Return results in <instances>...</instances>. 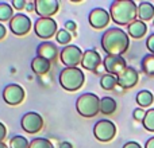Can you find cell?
Masks as SVG:
<instances>
[{"label": "cell", "mask_w": 154, "mask_h": 148, "mask_svg": "<svg viewBox=\"0 0 154 148\" xmlns=\"http://www.w3.org/2000/svg\"><path fill=\"white\" fill-rule=\"evenodd\" d=\"M123 148H142L141 144L137 143V141H127V143L123 146Z\"/></svg>", "instance_id": "836d02e7"}, {"label": "cell", "mask_w": 154, "mask_h": 148, "mask_svg": "<svg viewBox=\"0 0 154 148\" xmlns=\"http://www.w3.org/2000/svg\"><path fill=\"white\" fill-rule=\"evenodd\" d=\"M60 148H73V146L70 141H62V143L60 144Z\"/></svg>", "instance_id": "74e56055"}, {"label": "cell", "mask_w": 154, "mask_h": 148, "mask_svg": "<svg viewBox=\"0 0 154 148\" xmlns=\"http://www.w3.org/2000/svg\"><path fill=\"white\" fill-rule=\"evenodd\" d=\"M116 108H118V104L112 97H107L106 96V97L100 98V112L103 114L109 116V114L115 113Z\"/></svg>", "instance_id": "ffe728a7"}, {"label": "cell", "mask_w": 154, "mask_h": 148, "mask_svg": "<svg viewBox=\"0 0 154 148\" xmlns=\"http://www.w3.org/2000/svg\"><path fill=\"white\" fill-rule=\"evenodd\" d=\"M26 4H27V1L26 0H12V8H15L16 11H22V10H24L26 8Z\"/></svg>", "instance_id": "f546056e"}, {"label": "cell", "mask_w": 154, "mask_h": 148, "mask_svg": "<svg viewBox=\"0 0 154 148\" xmlns=\"http://www.w3.org/2000/svg\"><path fill=\"white\" fill-rule=\"evenodd\" d=\"M82 55L84 53L79 46L68 45L60 53V59H61L62 65H65L66 67H77V65H81Z\"/></svg>", "instance_id": "8992f818"}, {"label": "cell", "mask_w": 154, "mask_h": 148, "mask_svg": "<svg viewBox=\"0 0 154 148\" xmlns=\"http://www.w3.org/2000/svg\"><path fill=\"white\" fill-rule=\"evenodd\" d=\"M76 109L82 117H95L100 112V98L93 93H84L77 98Z\"/></svg>", "instance_id": "277c9868"}, {"label": "cell", "mask_w": 154, "mask_h": 148, "mask_svg": "<svg viewBox=\"0 0 154 148\" xmlns=\"http://www.w3.org/2000/svg\"><path fill=\"white\" fill-rule=\"evenodd\" d=\"M10 30L12 34L18 35V37H23L31 30V20L27 15L18 13L10 20Z\"/></svg>", "instance_id": "30bf717a"}, {"label": "cell", "mask_w": 154, "mask_h": 148, "mask_svg": "<svg viewBox=\"0 0 154 148\" xmlns=\"http://www.w3.org/2000/svg\"><path fill=\"white\" fill-rule=\"evenodd\" d=\"M76 28H77V24L73 20H66V22H65V30H66V31L75 32Z\"/></svg>", "instance_id": "1f68e13d"}, {"label": "cell", "mask_w": 154, "mask_h": 148, "mask_svg": "<svg viewBox=\"0 0 154 148\" xmlns=\"http://www.w3.org/2000/svg\"><path fill=\"white\" fill-rule=\"evenodd\" d=\"M37 54H38V57H41V58H45V59H48V61L51 62L57 58V55H58V49H57V46L54 45L53 42L46 40V42L41 43V45L37 47Z\"/></svg>", "instance_id": "2e32d148"}, {"label": "cell", "mask_w": 154, "mask_h": 148, "mask_svg": "<svg viewBox=\"0 0 154 148\" xmlns=\"http://www.w3.org/2000/svg\"><path fill=\"white\" fill-rule=\"evenodd\" d=\"M81 66L84 69L89 70V72H96L99 69V66H103L101 65V57L100 54L96 50H85L84 55H82V61H81Z\"/></svg>", "instance_id": "9a60e30c"}, {"label": "cell", "mask_w": 154, "mask_h": 148, "mask_svg": "<svg viewBox=\"0 0 154 148\" xmlns=\"http://www.w3.org/2000/svg\"><path fill=\"white\" fill-rule=\"evenodd\" d=\"M146 47L150 51V54H154V34L149 35V38L146 39Z\"/></svg>", "instance_id": "4dcf8cb0"}, {"label": "cell", "mask_w": 154, "mask_h": 148, "mask_svg": "<svg viewBox=\"0 0 154 148\" xmlns=\"http://www.w3.org/2000/svg\"><path fill=\"white\" fill-rule=\"evenodd\" d=\"M145 148H154V136H153V138H150L149 140L146 141V144H145Z\"/></svg>", "instance_id": "8d00e7d4"}, {"label": "cell", "mask_w": 154, "mask_h": 148, "mask_svg": "<svg viewBox=\"0 0 154 148\" xmlns=\"http://www.w3.org/2000/svg\"><path fill=\"white\" fill-rule=\"evenodd\" d=\"M30 143L24 136H14L12 139L10 140V148H29Z\"/></svg>", "instance_id": "484cf974"}, {"label": "cell", "mask_w": 154, "mask_h": 148, "mask_svg": "<svg viewBox=\"0 0 154 148\" xmlns=\"http://www.w3.org/2000/svg\"><path fill=\"white\" fill-rule=\"evenodd\" d=\"M20 127L27 133H37L43 128V119L37 112H29L20 119Z\"/></svg>", "instance_id": "ba28073f"}, {"label": "cell", "mask_w": 154, "mask_h": 148, "mask_svg": "<svg viewBox=\"0 0 154 148\" xmlns=\"http://www.w3.org/2000/svg\"><path fill=\"white\" fill-rule=\"evenodd\" d=\"M138 16L139 20L149 22L154 19V5L149 1H142L138 5Z\"/></svg>", "instance_id": "d6986e66"}, {"label": "cell", "mask_w": 154, "mask_h": 148, "mask_svg": "<svg viewBox=\"0 0 154 148\" xmlns=\"http://www.w3.org/2000/svg\"><path fill=\"white\" fill-rule=\"evenodd\" d=\"M147 32V26L145 22L142 20H135L127 26V34L128 37L134 38V39H141L145 37V34Z\"/></svg>", "instance_id": "e0dca14e"}, {"label": "cell", "mask_w": 154, "mask_h": 148, "mask_svg": "<svg viewBox=\"0 0 154 148\" xmlns=\"http://www.w3.org/2000/svg\"><path fill=\"white\" fill-rule=\"evenodd\" d=\"M0 148H8V146H5L4 143H0Z\"/></svg>", "instance_id": "f35d334b"}, {"label": "cell", "mask_w": 154, "mask_h": 148, "mask_svg": "<svg viewBox=\"0 0 154 148\" xmlns=\"http://www.w3.org/2000/svg\"><path fill=\"white\" fill-rule=\"evenodd\" d=\"M34 31L41 39H50L53 35H57V22L53 18H38L34 24Z\"/></svg>", "instance_id": "52a82bcc"}, {"label": "cell", "mask_w": 154, "mask_h": 148, "mask_svg": "<svg viewBox=\"0 0 154 148\" xmlns=\"http://www.w3.org/2000/svg\"><path fill=\"white\" fill-rule=\"evenodd\" d=\"M116 78H118V86H120L122 89H130V87H134L139 81L138 72L131 66L126 67V69L123 70Z\"/></svg>", "instance_id": "5bb4252c"}, {"label": "cell", "mask_w": 154, "mask_h": 148, "mask_svg": "<svg viewBox=\"0 0 154 148\" xmlns=\"http://www.w3.org/2000/svg\"><path fill=\"white\" fill-rule=\"evenodd\" d=\"M145 116H146V112L143 111V108H135L133 112V117L137 121H143Z\"/></svg>", "instance_id": "f1b7e54d"}, {"label": "cell", "mask_w": 154, "mask_h": 148, "mask_svg": "<svg viewBox=\"0 0 154 148\" xmlns=\"http://www.w3.org/2000/svg\"><path fill=\"white\" fill-rule=\"evenodd\" d=\"M51 67V62L48 61L45 58H41V57H35L31 61V70L34 72L37 75H45L46 73L50 70Z\"/></svg>", "instance_id": "ac0fdd59"}, {"label": "cell", "mask_w": 154, "mask_h": 148, "mask_svg": "<svg viewBox=\"0 0 154 148\" xmlns=\"http://www.w3.org/2000/svg\"><path fill=\"white\" fill-rule=\"evenodd\" d=\"M111 19L119 26H130L137 20L138 5L133 0H115L109 7Z\"/></svg>", "instance_id": "7a4b0ae2"}, {"label": "cell", "mask_w": 154, "mask_h": 148, "mask_svg": "<svg viewBox=\"0 0 154 148\" xmlns=\"http://www.w3.org/2000/svg\"><path fill=\"white\" fill-rule=\"evenodd\" d=\"M141 67L145 74L154 77V54H147L141 62Z\"/></svg>", "instance_id": "603a6c76"}, {"label": "cell", "mask_w": 154, "mask_h": 148, "mask_svg": "<svg viewBox=\"0 0 154 148\" xmlns=\"http://www.w3.org/2000/svg\"><path fill=\"white\" fill-rule=\"evenodd\" d=\"M135 100H137V104H138L141 108H147V106H150L153 104L154 96L149 90H141V92H138Z\"/></svg>", "instance_id": "44dd1931"}, {"label": "cell", "mask_w": 154, "mask_h": 148, "mask_svg": "<svg viewBox=\"0 0 154 148\" xmlns=\"http://www.w3.org/2000/svg\"><path fill=\"white\" fill-rule=\"evenodd\" d=\"M5 34H7V30H5V27L3 26L2 23H0V40H2V39H4Z\"/></svg>", "instance_id": "d590c367"}, {"label": "cell", "mask_w": 154, "mask_h": 148, "mask_svg": "<svg viewBox=\"0 0 154 148\" xmlns=\"http://www.w3.org/2000/svg\"><path fill=\"white\" fill-rule=\"evenodd\" d=\"M85 75L79 67H65L60 73V84L68 92H76L84 85Z\"/></svg>", "instance_id": "3957f363"}, {"label": "cell", "mask_w": 154, "mask_h": 148, "mask_svg": "<svg viewBox=\"0 0 154 148\" xmlns=\"http://www.w3.org/2000/svg\"><path fill=\"white\" fill-rule=\"evenodd\" d=\"M3 100L8 105H19L24 100V90L18 84H8L3 90Z\"/></svg>", "instance_id": "9c48e42d"}, {"label": "cell", "mask_w": 154, "mask_h": 148, "mask_svg": "<svg viewBox=\"0 0 154 148\" xmlns=\"http://www.w3.org/2000/svg\"><path fill=\"white\" fill-rule=\"evenodd\" d=\"M153 26H154V22H153Z\"/></svg>", "instance_id": "ab89813d"}, {"label": "cell", "mask_w": 154, "mask_h": 148, "mask_svg": "<svg viewBox=\"0 0 154 148\" xmlns=\"http://www.w3.org/2000/svg\"><path fill=\"white\" fill-rule=\"evenodd\" d=\"M103 67L108 74H112V75L118 77L127 67V64H126V59L123 58V57L106 55V58L103 59Z\"/></svg>", "instance_id": "7c38bea8"}, {"label": "cell", "mask_w": 154, "mask_h": 148, "mask_svg": "<svg viewBox=\"0 0 154 148\" xmlns=\"http://www.w3.org/2000/svg\"><path fill=\"white\" fill-rule=\"evenodd\" d=\"M14 8L8 3H0V22H7L14 18Z\"/></svg>", "instance_id": "cb8c5ba5"}, {"label": "cell", "mask_w": 154, "mask_h": 148, "mask_svg": "<svg viewBox=\"0 0 154 148\" xmlns=\"http://www.w3.org/2000/svg\"><path fill=\"white\" fill-rule=\"evenodd\" d=\"M118 85V78L116 75H112V74H103L100 78V86L104 90H114L115 86Z\"/></svg>", "instance_id": "7402d4cb"}, {"label": "cell", "mask_w": 154, "mask_h": 148, "mask_svg": "<svg viewBox=\"0 0 154 148\" xmlns=\"http://www.w3.org/2000/svg\"><path fill=\"white\" fill-rule=\"evenodd\" d=\"M142 125L146 131L149 132H154V108L146 111V116H145L143 121H142Z\"/></svg>", "instance_id": "d4e9b609"}, {"label": "cell", "mask_w": 154, "mask_h": 148, "mask_svg": "<svg viewBox=\"0 0 154 148\" xmlns=\"http://www.w3.org/2000/svg\"><path fill=\"white\" fill-rule=\"evenodd\" d=\"M60 3L57 0H35V12L39 18H51L58 12Z\"/></svg>", "instance_id": "4fadbf2b"}, {"label": "cell", "mask_w": 154, "mask_h": 148, "mask_svg": "<svg viewBox=\"0 0 154 148\" xmlns=\"http://www.w3.org/2000/svg\"><path fill=\"white\" fill-rule=\"evenodd\" d=\"M5 136H7V128H5V125L3 123H0V143H3Z\"/></svg>", "instance_id": "d6a6232c"}, {"label": "cell", "mask_w": 154, "mask_h": 148, "mask_svg": "<svg viewBox=\"0 0 154 148\" xmlns=\"http://www.w3.org/2000/svg\"><path fill=\"white\" fill-rule=\"evenodd\" d=\"M130 47V38L126 31L118 27L108 28L101 35V49L107 55L122 57Z\"/></svg>", "instance_id": "6da1fadb"}, {"label": "cell", "mask_w": 154, "mask_h": 148, "mask_svg": "<svg viewBox=\"0 0 154 148\" xmlns=\"http://www.w3.org/2000/svg\"><path fill=\"white\" fill-rule=\"evenodd\" d=\"M29 148H54V146L51 144L50 140L43 138H35L34 140L30 141V147Z\"/></svg>", "instance_id": "4316f807"}, {"label": "cell", "mask_w": 154, "mask_h": 148, "mask_svg": "<svg viewBox=\"0 0 154 148\" xmlns=\"http://www.w3.org/2000/svg\"><path fill=\"white\" fill-rule=\"evenodd\" d=\"M93 135L101 143H108L116 135V125L111 120H100L93 127Z\"/></svg>", "instance_id": "5b68a950"}, {"label": "cell", "mask_w": 154, "mask_h": 148, "mask_svg": "<svg viewBox=\"0 0 154 148\" xmlns=\"http://www.w3.org/2000/svg\"><path fill=\"white\" fill-rule=\"evenodd\" d=\"M109 20H111L109 12L100 7L93 8L88 15V22H89L91 27H93L95 30H103L109 23Z\"/></svg>", "instance_id": "8fae6325"}, {"label": "cell", "mask_w": 154, "mask_h": 148, "mask_svg": "<svg viewBox=\"0 0 154 148\" xmlns=\"http://www.w3.org/2000/svg\"><path fill=\"white\" fill-rule=\"evenodd\" d=\"M56 39L58 43H61V45H68V43L72 40V34H70L69 31H66V30H60L58 32H57L56 35Z\"/></svg>", "instance_id": "83f0119b"}, {"label": "cell", "mask_w": 154, "mask_h": 148, "mask_svg": "<svg viewBox=\"0 0 154 148\" xmlns=\"http://www.w3.org/2000/svg\"><path fill=\"white\" fill-rule=\"evenodd\" d=\"M24 10L29 11V12H32V11L35 12V1H27L26 8H24Z\"/></svg>", "instance_id": "e575fe53"}]
</instances>
